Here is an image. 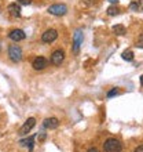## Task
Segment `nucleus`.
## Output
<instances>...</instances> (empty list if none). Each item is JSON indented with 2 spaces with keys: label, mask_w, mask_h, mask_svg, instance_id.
I'll use <instances>...</instances> for the list:
<instances>
[{
  "label": "nucleus",
  "mask_w": 143,
  "mask_h": 152,
  "mask_svg": "<svg viewBox=\"0 0 143 152\" xmlns=\"http://www.w3.org/2000/svg\"><path fill=\"white\" fill-rule=\"evenodd\" d=\"M56 37H58V32H56L55 29H48V31H46L43 33L41 40H43L44 43H52V42L56 40Z\"/></svg>",
  "instance_id": "7"
},
{
  "label": "nucleus",
  "mask_w": 143,
  "mask_h": 152,
  "mask_svg": "<svg viewBox=\"0 0 143 152\" xmlns=\"http://www.w3.org/2000/svg\"><path fill=\"white\" fill-rule=\"evenodd\" d=\"M65 60V51L64 50H55V51L52 53L51 56V62L54 65H56V66H59L62 62H64Z\"/></svg>",
  "instance_id": "6"
},
{
  "label": "nucleus",
  "mask_w": 143,
  "mask_h": 152,
  "mask_svg": "<svg viewBox=\"0 0 143 152\" xmlns=\"http://www.w3.org/2000/svg\"><path fill=\"white\" fill-rule=\"evenodd\" d=\"M135 152H143V145H140V147H138V148L135 149Z\"/></svg>",
  "instance_id": "20"
},
{
  "label": "nucleus",
  "mask_w": 143,
  "mask_h": 152,
  "mask_svg": "<svg viewBox=\"0 0 143 152\" xmlns=\"http://www.w3.org/2000/svg\"><path fill=\"white\" fill-rule=\"evenodd\" d=\"M44 127L46 129H50V130H52V129H56L58 126H59V120L56 119V118H47V119L44 120Z\"/></svg>",
  "instance_id": "10"
},
{
  "label": "nucleus",
  "mask_w": 143,
  "mask_h": 152,
  "mask_svg": "<svg viewBox=\"0 0 143 152\" xmlns=\"http://www.w3.org/2000/svg\"><path fill=\"white\" fill-rule=\"evenodd\" d=\"M8 37L11 40H14V42H21V40H24L26 37V35H25V32L22 29H14V31H11L8 33Z\"/></svg>",
  "instance_id": "9"
},
{
  "label": "nucleus",
  "mask_w": 143,
  "mask_h": 152,
  "mask_svg": "<svg viewBox=\"0 0 143 152\" xmlns=\"http://www.w3.org/2000/svg\"><path fill=\"white\" fill-rule=\"evenodd\" d=\"M117 94H118V90H117V88H113V90H110V91L107 93V97L110 98V97H113V96H117Z\"/></svg>",
  "instance_id": "16"
},
{
  "label": "nucleus",
  "mask_w": 143,
  "mask_h": 152,
  "mask_svg": "<svg viewBox=\"0 0 143 152\" xmlns=\"http://www.w3.org/2000/svg\"><path fill=\"white\" fill-rule=\"evenodd\" d=\"M103 148L106 152H120L123 149V145H121V142H120L118 140H116V138H109V140L105 141Z\"/></svg>",
  "instance_id": "1"
},
{
  "label": "nucleus",
  "mask_w": 143,
  "mask_h": 152,
  "mask_svg": "<svg viewBox=\"0 0 143 152\" xmlns=\"http://www.w3.org/2000/svg\"><path fill=\"white\" fill-rule=\"evenodd\" d=\"M88 152H99V151H98L96 148H90L88 149Z\"/></svg>",
  "instance_id": "21"
},
{
  "label": "nucleus",
  "mask_w": 143,
  "mask_h": 152,
  "mask_svg": "<svg viewBox=\"0 0 143 152\" xmlns=\"http://www.w3.org/2000/svg\"><path fill=\"white\" fill-rule=\"evenodd\" d=\"M140 39H142V40H140V42H139L138 44H136V46H139V47H143V35L140 36Z\"/></svg>",
  "instance_id": "19"
},
{
  "label": "nucleus",
  "mask_w": 143,
  "mask_h": 152,
  "mask_svg": "<svg viewBox=\"0 0 143 152\" xmlns=\"http://www.w3.org/2000/svg\"><path fill=\"white\" fill-rule=\"evenodd\" d=\"M110 3H118V0H109Z\"/></svg>",
  "instance_id": "22"
},
{
  "label": "nucleus",
  "mask_w": 143,
  "mask_h": 152,
  "mask_svg": "<svg viewBox=\"0 0 143 152\" xmlns=\"http://www.w3.org/2000/svg\"><path fill=\"white\" fill-rule=\"evenodd\" d=\"M20 4H24V6H28V4L32 3V0H17Z\"/></svg>",
  "instance_id": "17"
},
{
  "label": "nucleus",
  "mask_w": 143,
  "mask_h": 152,
  "mask_svg": "<svg viewBox=\"0 0 143 152\" xmlns=\"http://www.w3.org/2000/svg\"><path fill=\"white\" fill-rule=\"evenodd\" d=\"M138 7H139V3H132L131 4V10H138Z\"/></svg>",
  "instance_id": "18"
},
{
  "label": "nucleus",
  "mask_w": 143,
  "mask_h": 152,
  "mask_svg": "<svg viewBox=\"0 0 143 152\" xmlns=\"http://www.w3.org/2000/svg\"><path fill=\"white\" fill-rule=\"evenodd\" d=\"M107 14L110 17H114V15H118L120 14V8L116 7V6H110V7L107 8Z\"/></svg>",
  "instance_id": "14"
},
{
  "label": "nucleus",
  "mask_w": 143,
  "mask_h": 152,
  "mask_svg": "<svg viewBox=\"0 0 143 152\" xmlns=\"http://www.w3.org/2000/svg\"><path fill=\"white\" fill-rule=\"evenodd\" d=\"M140 83H142V86H143V75L140 76Z\"/></svg>",
  "instance_id": "23"
},
{
  "label": "nucleus",
  "mask_w": 143,
  "mask_h": 152,
  "mask_svg": "<svg viewBox=\"0 0 143 152\" xmlns=\"http://www.w3.org/2000/svg\"><path fill=\"white\" fill-rule=\"evenodd\" d=\"M81 44H83V32H81V29H77L73 35V53L74 54H79Z\"/></svg>",
  "instance_id": "4"
},
{
  "label": "nucleus",
  "mask_w": 143,
  "mask_h": 152,
  "mask_svg": "<svg viewBox=\"0 0 143 152\" xmlns=\"http://www.w3.org/2000/svg\"><path fill=\"white\" fill-rule=\"evenodd\" d=\"M123 60L125 61H132L134 60V53L131 51V50H127V51L123 53Z\"/></svg>",
  "instance_id": "15"
},
{
  "label": "nucleus",
  "mask_w": 143,
  "mask_h": 152,
  "mask_svg": "<svg viewBox=\"0 0 143 152\" xmlns=\"http://www.w3.org/2000/svg\"><path fill=\"white\" fill-rule=\"evenodd\" d=\"M48 12L52 14V15H56V17H61V15H65L68 12V7L65 4H52L48 7Z\"/></svg>",
  "instance_id": "3"
},
{
  "label": "nucleus",
  "mask_w": 143,
  "mask_h": 152,
  "mask_svg": "<svg viewBox=\"0 0 143 152\" xmlns=\"http://www.w3.org/2000/svg\"><path fill=\"white\" fill-rule=\"evenodd\" d=\"M33 142H35V137H29V138H26V140H21L20 141V144L21 145H24V147H28L30 151H32L33 148Z\"/></svg>",
  "instance_id": "13"
},
{
  "label": "nucleus",
  "mask_w": 143,
  "mask_h": 152,
  "mask_svg": "<svg viewBox=\"0 0 143 152\" xmlns=\"http://www.w3.org/2000/svg\"><path fill=\"white\" fill-rule=\"evenodd\" d=\"M47 65H48V61L46 60L44 57H37V58H35L32 62V66L36 69V71H41V69H44Z\"/></svg>",
  "instance_id": "8"
},
{
  "label": "nucleus",
  "mask_w": 143,
  "mask_h": 152,
  "mask_svg": "<svg viewBox=\"0 0 143 152\" xmlns=\"http://www.w3.org/2000/svg\"><path fill=\"white\" fill-rule=\"evenodd\" d=\"M113 32L117 35V36H123V35H125L127 33V31H125V26L124 25H114L113 26Z\"/></svg>",
  "instance_id": "12"
},
{
  "label": "nucleus",
  "mask_w": 143,
  "mask_h": 152,
  "mask_svg": "<svg viewBox=\"0 0 143 152\" xmlns=\"http://www.w3.org/2000/svg\"><path fill=\"white\" fill-rule=\"evenodd\" d=\"M7 10H8V12H10L12 17H15V18H20L21 17V7L17 3H11L7 7Z\"/></svg>",
  "instance_id": "11"
},
{
  "label": "nucleus",
  "mask_w": 143,
  "mask_h": 152,
  "mask_svg": "<svg viewBox=\"0 0 143 152\" xmlns=\"http://www.w3.org/2000/svg\"><path fill=\"white\" fill-rule=\"evenodd\" d=\"M8 57L12 62H20L22 60V48L17 44H12L8 47Z\"/></svg>",
  "instance_id": "2"
},
{
  "label": "nucleus",
  "mask_w": 143,
  "mask_h": 152,
  "mask_svg": "<svg viewBox=\"0 0 143 152\" xmlns=\"http://www.w3.org/2000/svg\"><path fill=\"white\" fill-rule=\"evenodd\" d=\"M35 126H36V119L35 118H29L24 123V126L20 129V133H18V134H20V136H25V134H28Z\"/></svg>",
  "instance_id": "5"
}]
</instances>
